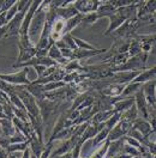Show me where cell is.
Returning <instances> with one entry per match:
<instances>
[{
	"label": "cell",
	"instance_id": "obj_1",
	"mask_svg": "<svg viewBox=\"0 0 156 158\" xmlns=\"http://www.w3.org/2000/svg\"><path fill=\"white\" fill-rule=\"evenodd\" d=\"M29 67H24L23 71H20V73H13V74H0V80L7 83V84H12V85H29L30 81L27 78V72H28Z\"/></svg>",
	"mask_w": 156,
	"mask_h": 158
},
{
	"label": "cell",
	"instance_id": "obj_2",
	"mask_svg": "<svg viewBox=\"0 0 156 158\" xmlns=\"http://www.w3.org/2000/svg\"><path fill=\"white\" fill-rule=\"evenodd\" d=\"M135 102H136L137 110L142 111V113H143V115H144V118L146 120V118H149V114H148V104H146L145 96H144L143 90L137 91L136 96H135Z\"/></svg>",
	"mask_w": 156,
	"mask_h": 158
},
{
	"label": "cell",
	"instance_id": "obj_3",
	"mask_svg": "<svg viewBox=\"0 0 156 158\" xmlns=\"http://www.w3.org/2000/svg\"><path fill=\"white\" fill-rule=\"evenodd\" d=\"M109 20H110V24H109V28H108V30L105 32V35H108V34H110L112 31H114V30H117L124 22H126V18L124 17V16H121L120 13H118L117 11L114 12V13H112L109 17Z\"/></svg>",
	"mask_w": 156,
	"mask_h": 158
},
{
	"label": "cell",
	"instance_id": "obj_4",
	"mask_svg": "<svg viewBox=\"0 0 156 158\" xmlns=\"http://www.w3.org/2000/svg\"><path fill=\"white\" fill-rule=\"evenodd\" d=\"M132 128L137 129L143 137H148L153 131H151V125L149 122H146L145 120H133L132 122Z\"/></svg>",
	"mask_w": 156,
	"mask_h": 158
},
{
	"label": "cell",
	"instance_id": "obj_5",
	"mask_svg": "<svg viewBox=\"0 0 156 158\" xmlns=\"http://www.w3.org/2000/svg\"><path fill=\"white\" fill-rule=\"evenodd\" d=\"M54 10H55L57 16L60 17V18H63L64 20H67L78 15L77 10L73 6H67V7L66 6H60L59 9H54Z\"/></svg>",
	"mask_w": 156,
	"mask_h": 158
},
{
	"label": "cell",
	"instance_id": "obj_6",
	"mask_svg": "<svg viewBox=\"0 0 156 158\" xmlns=\"http://www.w3.org/2000/svg\"><path fill=\"white\" fill-rule=\"evenodd\" d=\"M126 85L125 84H108L107 86H105L102 92L107 96V97H115L118 95H121L123 90Z\"/></svg>",
	"mask_w": 156,
	"mask_h": 158
},
{
	"label": "cell",
	"instance_id": "obj_7",
	"mask_svg": "<svg viewBox=\"0 0 156 158\" xmlns=\"http://www.w3.org/2000/svg\"><path fill=\"white\" fill-rule=\"evenodd\" d=\"M138 74H139L138 71H125L114 74V78L118 79V84H125L128 81H132Z\"/></svg>",
	"mask_w": 156,
	"mask_h": 158
},
{
	"label": "cell",
	"instance_id": "obj_8",
	"mask_svg": "<svg viewBox=\"0 0 156 158\" xmlns=\"http://www.w3.org/2000/svg\"><path fill=\"white\" fill-rule=\"evenodd\" d=\"M0 126H1V132H2L4 137H12L17 132L15 125L9 118H1L0 120Z\"/></svg>",
	"mask_w": 156,
	"mask_h": 158
},
{
	"label": "cell",
	"instance_id": "obj_9",
	"mask_svg": "<svg viewBox=\"0 0 156 158\" xmlns=\"http://www.w3.org/2000/svg\"><path fill=\"white\" fill-rule=\"evenodd\" d=\"M151 80H155V67L148 69L145 72H139V74L132 80V83L141 84V83H146V81H151Z\"/></svg>",
	"mask_w": 156,
	"mask_h": 158
},
{
	"label": "cell",
	"instance_id": "obj_10",
	"mask_svg": "<svg viewBox=\"0 0 156 158\" xmlns=\"http://www.w3.org/2000/svg\"><path fill=\"white\" fill-rule=\"evenodd\" d=\"M133 103H135V97H130V98H126V99L117 101V102L114 103L112 110H113L114 113H121V111H124V110H126V109L131 108V107L133 106Z\"/></svg>",
	"mask_w": 156,
	"mask_h": 158
},
{
	"label": "cell",
	"instance_id": "obj_11",
	"mask_svg": "<svg viewBox=\"0 0 156 158\" xmlns=\"http://www.w3.org/2000/svg\"><path fill=\"white\" fill-rule=\"evenodd\" d=\"M83 16H84V15L78 13L77 16H75V17H72V18H70V19L66 20L65 30H64V35H65V34H70L71 30L73 29V28H76L78 24H80V23H82V19H83Z\"/></svg>",
	"mask_w": 156,
	"mask_h": 158
},
{
	"label": "cell",
	"instance_id": "obj_12",
	"mask_svg": "<svg viewBox=\"0 0 156 158\" xmlns=\"http://www.w3.org/2000/svg\"><path fill=\"white\" fill-rule=\"evenodd\" d=\"M48 58L49 59H52V60H54L55 62L58 61L59 64H65V62H67V60L63 58V55H61L60 50H59L54 44H53V46L48 49Z\"/></svg>",
	"mask_w": 156,
	"mask_h": 158
},
{
	"label": "cell",
	"instance_id": "obj_13",
	"mask_svg": "<svg viewBox=\"0 0 156 158\" xmlns=\"http://www.w3.org/2000/svg\"><path fill=\"white\" fill-rule=\"evenodd\" d=\"M120 118H121V113H114L110 118H108L107 121H105V122H103V123H105V126H106V128H108L109 131H110V129L113 128L118 122L120 121Z\"/></svg>",
	"mask_w": 156,
	"mask_h": 158
},
{
	"label": "cell",
	"instance_id": "obj_14",
	"mask_svg": "<svg viewBox=\"0 0 156 158\" xmlns=\"http://www.w3.org/2000/svg\"><path fill=\"white\" fill-rule=\"evenodd\" d=\"M65 123H66V118H65V114H63L59 120L57 121V125L54 126V128H53V133H52V137H54L57 133H59L60 131H63V129L65 128ZM50 137V138H52Z\"/></svg>",
	"mask_w": 156,
	"mask_h": 158
},
{
	"label": "cell",
	"instance_id": "obj_15",
	"mask_svg": "<svg viewBox=\"0 0 156 158\" xmlns=\"http://www.w3.org/2000/svg\"><path fill=\"white\" fill-rule=\"evenodd\" d=\"M28 148V143H20V144H10L6 151L10 153V152H18V151H24L25 148Z\"/></svg>",
	"mask_w": 156,
	"mask_h": 158
},
{
	"label": "cell",
	"instance_id": "obj_16",
	"mask_svg": "<svg viewBox=\"0 0 156 158\" xmlns=\"http://www.w3.org/2000/svg\"><path fill=\"white\" fill-rule=\"evenodd\" d=\"M139 86H141V84H138V83H130L127 86L124 88L123 92H121L123 97H124V96H126V95H130L131 92H135V91L137 92V90L139 89Z\"/></svg>",
	"mask_w": 156,
	"mask_h": 158
},
{
	"label": "cell",
	"instance_id": "obj_17",
	"mask_svg": "<svg viewBox=\"0 0 156 158\" xmlns=\"http://www.w3.org/2000/svg\"><path fill=\"white\" fill-rule=\"evenodd\" d=\"M65 86V83L64 81H52V83H48L46 85H43V91H52L54 89H58V88H63Z\"/></svg>",
	"mask_w": 156,
	"mask_h": 158
},
{
	"label": "cell",
	"instance_id": "obj_18",
	"mask_svg": "<svg viewBox=\"0 0 156 158\" xmlns=\"http://www.w3.org/2000/svg\"><path fill=\"white\" fill-rule=\"evenodd\" d=\"M108 146H109V141H106V144H105V145H102L101 148L98 150V152H95V153H94L90 158H105L106 153H107Z\"/></svg>",
	"mask_w": 156,
	"mask_h": 158
},
{
	"label": "cell",
	"instance_id": "obj_19",
	"mask_svg": "<svg viewBox=\"0 0 156 158\" xmlns=\"http://www.w3.org/2000/svg\"><path fill=\"white\" fill-rule=\"evenodd\" d=\"M98 19V18L96 12H91V13H88L87 16L84 15V16H83V19H82V22L88 23V24H93V23H95Z\"/></svg>",
	"mask_w": 156,
	"mask_h": 158
},
{
	"label": "cell",
	"instance_id": "obj_20",
	"mask_svg": "<svg viewBox=\"0 0 156 158\" xmlns=\"http://www.w3.org/2000/svg\"><path fill=\"white\" fill-rule=\"evenodd\" d=\"M17 13H18V10H17V5L15 4V5L11 7L10 10L6 12V23H9V22H10V20L12 19V18H13V17H15Z\"/></svg>",
	"mask_w": 156,
	"mask_h": 158
},
{
	"label": "cell",
	"instance_id": "obj_21",
	"mask_svg": "<svg viewBox=\"0 0 156 158\" xmlns=\"http://www.w3.org/2000/svg\"><path fill=\"white\" fill-rule=\"evenodd\" d=\"M65 69H68V71H71V69H83V67L79 65L78 60H72L71 62H68V65L65 66Z\"/></svg>",
	"mask_w": 156,
	"mask_h": 158
},
{
	"label": "cell",
	"instance_id": "obj_22",
	"mask_svg": "<svg viewBox=\"0 0 156 158\" xmlns=\"http://www.w3.org/2000/svg\"><path fill=\"white\" fill-rule=\"evenodd\" d=\"M7 156H9V152L6 151V148L0 146V158H7Z\"/></svg>",
	"mask_w": 156,
	"mask_h": 158
},
{
	"label": "cell",
	"instance_id": "obj_23",
	"mask_svg": "<svg viewBox=\"0 0 156 158\" xmlns=\"http://www.w3.org/2000/svg\"><path fill=\"white\" fill-rule=\"evenodd\" d=\"M30 157V150L29 148H25L24 150V153H23V156H22V158H29Z\"/></svg>",
	"mask_w": 156,
	"mask_h": 158
},
{
	"label": "cell",
	"instance_id": "obj_24",
	"mask_svg": "<svg viewBox=\"0 0 156 158\" xmlns=\"http://www.w3.org/2000/svg\"><path fill=\"white\" fill-rule=\"evenodd\" d=\"M7 158H17V157H16V153H11V155L7 156Z\"/></svg>",
	"mask_w": 156,
	"mask_h": 158
},
{
	"label": "cell",
	"instance_id": "obj_25",
	"mask_svg": "<svg viewBox=\"0 0 156 158\" xmlns=\"http://www.w3.org/2000/svg\"><path fill=\"white\" fill-rule=\"evenodd\" d=\"M29 158H37V157H36V156H35L34 153H31V155H30V157H29Z\"/></svg>",
	"mask_w": 156,
	"mask_h": 158
},
{
	"label": "cell",
	"instance_id": "obj_26",
	"mask_svg": "<svg viewBox=\"0 0 156 158\" xmlns=\"http://www.w3.org/2000/svg\"><path fill=\"white\" fill-rule=\"evenodd\" d=\"M2 134V132H1V126H0V135Z\"/></svg>",
	"mask_w": 156,
	"mask_h": 158
},
{
	"label": "cell",
	"instance_id": "obj_27",
	"mask_svg": "<svg viewBox=\"0 0 156 158\" xmlns=\"http://www.w3.org/2000/svg\"><path fill=\"white\" fill-rule=\"evenodd\" d=\"M131 158H139V157H131Z\"/></svg>",
	"mask_w": 156,
	"mask_h": 158
},
{
	"label": "cell",
	"instance_id": "obj_28",
	"mask_svg": "<svg viewBox=\"0 0 156 158\" xmlns=\"http://www.w3.org/2000/svg\"><path fill=\"white\" fill-rule=\"evenodd\" d=\"M149 158H150V157H149Z\"/></svg>",
	"mask_w": 156,
	"mask_h": 158
}]
</instances>
